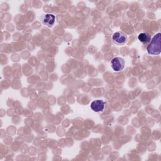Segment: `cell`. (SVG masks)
<instances>
[{
    "mask_svg": "<svg viewBox=\"0 0 161 161\" xmlns=\"http://www.w3.org/2000/svg\"><path fill=\"white\" fill-rule=\"evenodd\" d=\"M160 42L161 34L160 33H158L153 36L150 42L147 47V51L148 53L153 55H159L161 52Z\"/></svg>",
    "mask_w": 161,
    "mask_h": 161,
    "instance_id": "1",
    "label": "cell"
},
{
    "mask_svg": "<svg viewBox=\"0 0 161 161\" xmlns=\"http://www.w3.org/2000/svg\"><path fill=\"white\" fill-rule=\"evenodd\" d=\"M113 42L118 45L125 44L128 40L127 35L123 31H116L112 36Z\"/></svg>",
    "mask_w": 161,
    "mask_h": 161,
    "instance_id": "2",
    "label": "cell"
},
{
    "mask_svg": "<svg viewBox=\"0 0 161 161\" xmlns=\"http://www.w3.org/2000/svg\"><path fill=\"white\" fill-rule=\"evenodd\" d=\"M125 62L123 58L116 57L112 59L111 62V66L113 70L115 72H119L125 67Z\"/></svg>",
    "mask_w": 161,
    "mask_h": 161,
    "instance_id": "3",
    "label": "cell"
},
{
    "mask_svg": "<svg viewBox=\"0 0 161 161\" xmlns=\"http://www.w3.org/2000/svg\"><path fill=\"white\" fill-rule=\"evenodd\" d=\"M40 21L43 25H45L48 27H52L55 21V16L53 14L46 13L43 14L40 18Z\"/></svg>",
    "mask_w": 161,
    "mask_h": 161,
    "instance_id": "4",
    "label": "cell"
},
{
    "mask_svg": "<svg viewBox=\"0 0 161 161\" xmlns=\"http://www.w3.org/2000/svg\"><path fill=\"white\" fill-rule=\"evenodd\" d=\"M106 103L103 100L97 99L93 101L91 104V108L92 111L96 113L102 112L105 107Z\"/></svg>",
    "mask_w": 161,
    "mask_h": 161,
    "instance_id": "5",
    "label": "cell"
},
{
    "mask_svg": "<svg viewBox=\"0 0 161 161\" xmlns=\"http://www.w3.org/2000/svg\"><path fill=\"white\" fill-rule=\"evenodd\" d=\"M138 38L139 41L142 43H145L148 42H149L151 39L150 35L147 32H143L138 35Z\"/></svg>",
    "mask_w": 161,
    "mask_h": 161,
    "instance_id": "6",
    "label": "cell"
}]
</instances>
